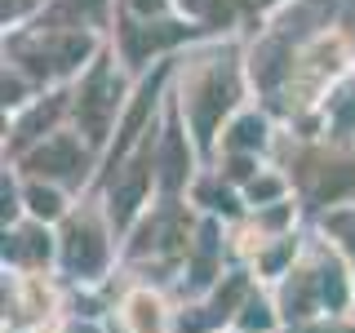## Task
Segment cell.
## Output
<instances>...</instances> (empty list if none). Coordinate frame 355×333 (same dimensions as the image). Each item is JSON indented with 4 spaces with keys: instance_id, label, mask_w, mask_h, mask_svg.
I'll return each mask as SVG.
<instances>
[{
    "instance_id": "obj_1",
    "label": "cell",
    "mask_w": 355,
    "mask_h": 333,
    "mask_svg": "<svg viewBox=\"0 0 355 333\" xmlns=\"http://www.w3.org/2000/svg\"><path fill=\"white\" fill-rule=\"evenodd\" d=\"M67 258H71V266H80V271H94L98 262H103V244L94 240V231H71V249H67Z\"/></svg>"
},
{
    "instance_id": "obj_2",
    "label": "cell",
    "mask_w": 355,
    "mask_h": 333,
    "mask_svg": "<svg viewBox=\"0 0 355 333\" xmlns=\"http://www.w3.org/2000/svg\"><path fill=\"white\" fill-rule=\"evenodd\" d=\"M107 94H111V80H107V76H98V85L89 89V98H85V125H89V133H94V138L103 133V111H107V103H111Z\"/></svg>"
},
{
    "instance_id": "obj_3",
    "label": "cell",
    "mask_w": 355,
    "mask_h": 333,
    "mask_svg": "<svg viewBox=\"0 0 355 333\" xmlns=\"http://www.w3.org/2000/svg\"><path fill=\"white\" fill-rule=\"evenodd\" d=\"M231 103V85L222 80V76H214V85H209V94H205V103H200V111H196V120H200V129H209L214 125V116L222 107Z\"/></svg>"
},
{
    "instance_id": "obj_4",
    "label": "cell",
    "mask_w": 355,
    "mask_h": 333,
    "mask_svg": "<svg viewBox=\"0 0 355 333\" xmlns=\"http://www.w3.org/2000/svg\"><path fill=\"white\" fill-rule=\"evenodd\" d=\"M31 164H36V169H49V173H76V151H71V142H53V147H44Z\"/></svg>"
},
{
    "instance_id": "obj_5",
    "label": "cell",
    "mask_w": 355,
    "mask_h": 333,
    "mask_svg": "<svg viewBox=\"0 0 355 333\" xmlns=\"http://www.w3.org/2000/svg\"><path fill=\"white\" fill-rule=\"evenodd\" d=\"M142 187H147V169H133V173L125 178V187L116 191V218H120V222H125V218L133 214V205H138Z\"/></svg>"
},
{
    "instance_id": "obj_6",
    "label": "cell",
    "mask_w": 355,
    "mask_h": 333,
    "mask_svg": "<svg viewBox=\"0 0 355 333\" xmlns=\"http://www.w3.org/2000/svg\"><path fill=\"white\" fill-rule=\"evenodd\" d=\"M164 164H169V169H164V178H169V187H173L178 178H182V142H178V133L169 138V147H164Z\"/></svg>"
},
{
    "instance_id": "obj_7",
    "label": "cell",
    "mask_w": 355,
    "mask_h": 333,
    "mask_svg": "<svg viewBox=\"0 0 355 333\" xmlns=\"http://www.w3.org/2000/svg\"><path fill=\"white\" fill-rule=\"evenodd\" d=\"M338 125H342V129H351V125H355V85L338 98Z\"/></svg>"
},
{
    "instance_id": "obj_8",
    "label": "cell",
    "mask_w": 355,
    "mask_h": 333,
    "mask_svg": "<svg viewBox=\"0 0 355 333\" xmlns=\"http://www.w3.org/2000/svg\"><path fill=\"white\" fill-rule=\"evenodd\" d=\"M275 76H280V44H271V49H266V53H262V80H266V85H271V80H275Z\"/></svg>"
},
{
    "instance_id": "obj_9",
    "label": "cell",
    "mask_w": 355,
    "mask_h": 333,
    "mask_svg": "<svg viewBox=\"0 0 355 333\" xmlns=\"http://www.w3.org/2000/svg\"><path fill=\"white\" fill-rule=\"evenodd\" d=\"M31 205H36V214H58V196H53V191H40V187L31 191Z\"/></svg>"
},
{
    "instance_id": "obj_10",
    "label": "cell",
    "mask_w": 355,
    "mask_h": 333,
    "mask_svg": "<svg viewBox=\"0 0 355 333\" xmlns=\"http://www.w3.org/2000/svg\"><path fill=\"white\" fill-rule=\"evenodd\" d=\"M236 142H244V147H253V142H262V125H258V120H244V125L236 129Z\"/></svg>"
}]
</instances>
